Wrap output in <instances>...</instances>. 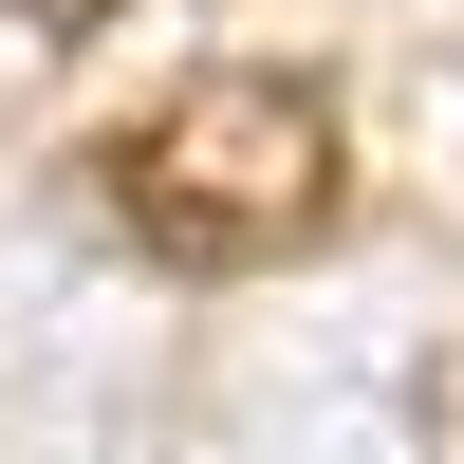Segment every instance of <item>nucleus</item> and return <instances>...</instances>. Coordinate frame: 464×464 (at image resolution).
<instances>
[{
    "label": "nucleus",
    "mask_w": 464,
    "mask_h": 464,
    "mask_svg": "<svg viewBox=\"0 0 464 464\" xmlns=\"http://www.w3.org/2000/svg\"><path fill=\"white\" fill-rule=\"evenodd\" d=\"M93 205L111 242H149L168 279H279V260L334 242V205H353V130H334L316 74H186V93H149L130 130L93 149Z\"/></svg>",
    "instance_id": "nucleus-1"
},
{
    "label": "nucleus",
    "mask_w": 464,
    "mask_h": 464,
    "mask_svg": "<svg viewBox=\"0 0 464 464\" xmlns=\"http://www.w3.org/2000/svg\"><path fill=\"white\" fill-rule=\"evenodd\" d=\"M0 19H37V37H93V19H111V0H0Z\"/></svg>",
    "instance_id": "nucleus-2"
}]
</instances>
